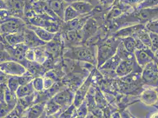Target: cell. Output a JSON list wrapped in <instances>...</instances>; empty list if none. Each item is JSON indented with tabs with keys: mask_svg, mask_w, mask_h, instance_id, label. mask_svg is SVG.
Wrapping results in <instances>:
<instances>
[{
	"mask_svg": "<svg viewBox=\"0 0 158 118\" xmlns=\"http://www.w3.org/2000/svg\"><path fill=\"white\" fill-rule=\"evenodd\" d=\"M26 22L19 18L11 17L0 25V34L3 36L22 32L26 27Z\"/></svg>",
	"mask_w": 158,
	"mask_h": 118,
	"instance_id": "obj_1",
	"label": "cell"
},
{
	"mask_svg": "<svg viewBox=\"0 0 158 118\" xmlns=\"http://www.w3.org/2000/svg\"><path fill=\"white\" fill-rule=\"evenodd\" d=\"M44 46L50 56L56 59L63 58L65 46L60 32L56 33L53 39L47 43Z\"/></svg>",
	"mask_w": 158,
	"mask_h": 118,
	"instance_id": "obj_2",
	"label": "cell"
},
{
	"mask_svg": "<svg viewBox=\"0 0 158 118\" xmlns=\"http://www.w3.org/2000/svg\"><path fill=\"white\" fill-rule=\"evenodd\" d=\"M74 98L73 91L68 88H65L57 92L52 98L61 107L60 111L63 112L71 105Z\"/></svg>",
	"mask_w": 158,
	"mask_h": 118,
	"instance_id": "obj_3",
	"label": "cell"
},
{
	"mask_svg": "<svg viewBox=\"0 0 158 118\" xmlns=\"http://www.w3.org/2000/svg\"><path fill=\"white\" fill-rule=\"evenodd\" d=\"M0 70L10 76H20L24 74L27 69L16 61H8L0 64Z\"/></svg>",
	"mask_w": 158,
	"mask_h": 118,
	"instance_id": "obj_4",
	"label": "cell"
},
{
	"mask_svg": "<svg viewBox=\"0 0 158 118\" xmlns=\"http://www.w3.org/2000/svg\"><path fill=\"white\" fill-rule=\"evenodd\" d=\"M30 0H10L7 1L8 11L11 17L24 20V9Z\"/></svg>",
	"mask_w": 158,
	"mask_h": 118,
	"instance_id": "obj_5",
	"label": "cell"
},
{
	"mask_svg": "<svg viewBox=\"0 0 158 118\" xmlns=\"http://www.w3.org/2000/svg\"><path fill=\"white\" fill-rule=\"evenodd\" d=\"M5 48L12 56L14 61L20 64L26 60V54L28 50V47L24 43H20L15 46H11L8 44L4 45Z\"/></svg>",
	"mask_w": 158,
	"mask_h": 118,
	"instance_id": "obj_6",
	"label": "cell"
},
{
	"mask_svg": "<svg viewBox=\"0 0 158 118\" xmlns=\"http://www.w3.org/2000/svg\"><path fill=\"white\" fill-rule=\"evenodd\" d=\"M24 43L28 48H36L45 46L47 43L40 39L32 30L26 27L24 30Z\"/></svg>",
	"mask_w": 158,
	"mask_h": 118,
	"instance_id": "obj_7",
	"label": "cell"
},
{
	"mask_svg": "<svg viewBox=\"0 0 158 118\" xmlns=\"http://www.w3.org/2000/svg\"><path fill=\"white\" fill-rule=\"evenodd\" d=\"M50 9L60 19L63 21L64 13L66 8L70 4L64 0H47L46 2Z\"/></svg>",
	"mask_w": 158,
	"mask_h": 118,
	"instance_id": "obj_8",
	"label": "cell"
},
{
	"mask_svg": "<svg viewBox=\"0 0 158 118\" xmlns=\"http://www.w3.org/2000/svg\"><path fill=\"white\" fill-rule=\"evenodd\" d=\"M27 70L30 73L33 77H43L47 72L46 69L43 65L39 64L35 61H27L26 65L24 66Z\"/></svg>",
	"mask_w": 158,
	"mask_h": 118,
	"instance_id": "obj_9",
	"label": "cell"
},
{
	"mask_svg": "<svg viewBox=\"0 0 158 118\" xmlns=\"http://www.w3.org/2000/svg\"><path fill=\"white\" fill-rule=\"evenodd\" d=\"M46 102H41L35 103L28 107L24 115L26 118H40L44 112L45 105Z\"/></svg>",
	"mask_w": 158,
	"mask_h": 118,
	"instance_id": "obj_10",
	"label": "cell"
},
{
	"mask_svg": "<svg viewBox=\"0 0 158 118\" xmlns=\"http://www.w3.org/2000/svg\"><path fill=\"white\" fill-rule=\"evenodd\" d=\"M27 27L32 30L40 39L46 43H48L53 39L55 34H56V33H51L42 27L35 26L29 24H27Z\"/></svg>",
	"mask_w": 158,
	"mask_h": 118,
	"instance_id": "obj_11",
	"label": "cell"
},
{
	"mask_svg": "<svg viewBox=\"0 0 158 118\" xmlns=\"http://www.w3.org/2000/svg\"><path fill=\"white\" fill-rule=\"evenodd\" d=\"M81 15H86L93 8V6L89 1H79L70 4Z\"/></svg>",
	"mask_w": 158,
	"mask_h": 118,
	"instance_id": "obj_12",
	"label": "cell"
},
{
	"mask_svg": "<svg viewBox=\"0 0 158 118\" xmlns=\"http://www.w3.org/2000/svg\"><path fill=\"white\" fill-rule=\"evenodd\" d=\"M4 39L8 45L15 46L24 43V31L22 32L4 36Z\"/></svg>",
	"mask_w": 158,
	"mask_h": 118,
	"instance_id": "obj_13",
	"label": "cell"
},
{
	"mask_svg": "<svg viewBox=\"0 0 158 118\" xmlns=\"http://www.w3.org/2000/svg\"><path fill=\"white\" fill-rule=\"evenodd\" d=\"M34 50L35 53V61L41 65H43L50 56L47 52L45 46L34 48Z\"/></svg>",
	"mask_w": 158,
	"mask_h": 118,
	"instance_id": "obj_14",
	"label": "cell"
},
{
	"mask_svg": "<svg viewBox=\"0 0 158 118\" xmlns=\"http://www.w3.org/2000/svg\"><path fill=\"white\" fill-rule=\"evenodd\" d=\"M35 92V91L33 87L32 82H31L25 85L20 86L16 92V95L18 98H22L31 95Z\"/></svg>",
	"mask_w": 158,
	"mask_h": 118,
	"instance_id": "obj_15",
	"label": "cell"
},
{
	"mask_svg": "<svg viewBox=\"0 0 158 118\" xmlns=\"http://www.w3.org/2000/svg\"><path fill=\"white\" fill-rule=\"evenodd\" d=\"M61 110V107L58 105L53 98L50 99L46 103L44 111L47 116L53 115L58 113Z\"/></svg>",
	"mask_w": 158,
	"mask_h": 118,
	"instance_id": "obj_16",
	"label": "cell"
},
{
	"mask_svg": "<svg viewBox=\"0 0 158 118\" xmlns=\"http://www.w3.org/2000/svg\"><path fill=\"white\" fill-rule=\"evenodd\" d=\"M18 100L19 98L16 93L11 92L7 86V87L6 89V93H5L4 101L12 108L14 109V107L16 106V105L18 103Z\"/></svg>",
	"mask_w": 158,
	"mask_h": 118,
	"instance_id": "obj_17",
	"label": "cell"
},
{
	"mask_svg": "<svg viewBox=\"0 0 158 118\" xmlns=\"http://www.w3.org/2000/svg\"><path fill=\"white\" fill-rule=\"evenodd\" d=\"M80 15H80L70 5H69L65 10L63 17V21L64 23H67L72 21L79 17Z\"/></svg>",
	"mask_w": 158,
	"mask_h": 118,
	"instance_id": "obj_18",
	"label": "cell"
},
{
	"mask_svg": "<svg viewBox=\"0 0 158 118\" xmlns=\"http://www.w3.org/2000/svg\"><path fill=\"white\" fill-rule=\"evenodd\" d=\"M7 86L11 92L16 93L20 86L18 76H10L7 82Z\"/></svg>",
	"mask_w": 158,
	"mask_h": 118,
	"instance_id": "obj_19",
	"label": "cell"
},
{
	"mask_svg": "<svg viewBox=\"0 0 158 118\" xmlns=\"http://www.w3.org/2000/svg\"><path fill=\"white\" fill-rule=\"evenodd\" d=\"M14 60L13 58L10 55V54L6 50L5 48L4 44L1 43L0 44V64L8 61Z\"/></svg>",
	"mask_w": 158,
	"mask_h": 118,
	"instance_id": "obj_20",
	"label": "cell"
},
{
	"mask_svg": "<svg viewBox=\"0 0 158 118\" xmlns=\"http://www.w3.org/2000/svg\"><path fill=\"white\" fill-rule=\"evenodd\" d=\"M156 95L155 93L146 92L142 96V100L146 105H152L156 101Z\"/></svg>",
	"mask_w": 158,
	"mask_h": 118,
	"instance_id": "obj_21",
	"label": "cell"
},
{
	"mask_svg": "<svg viewBox=\"0 0 158 118\" xmlns=\"http://www.w3.org/2000/svg\"><path fill=\"white\" fill-rule=\"evenodd\" d=\"M33 87L36 92H40L44 90L43 77H37L32 81Z\"/></svg>",
	"mask_w": 158,
	"mask_h": 118,
	"instance_id": "obj_22",
	"label": "cell"
},
{
	"mask_svg": "<svg viewBox=\"0 0 158 118\" xmlns=\"http://www.w3.org/2000/svg\"><path fill=\"white\" fill-rule=\"evenodd\" d=\"M10 106L4 102H0V118H4L13 110Z\"/></svg>",
	"mask_w": 158,
	"mask_h": 118,
	"instance_id": "obj_23",
	"label": "cell"
},
{
	"mask_svg": "<svg viewBox=\"0 0 158 118\" xmlns=\"http://www.w3.org/2000/svg\"><path fill=\"white\" fill-rule=\"evenodd\" d=\"M18 78H19V81L20 86L25 85L32 82L33 79L34 78L27 70L24 74H23V76H18Z\"/></svg>",
	"mask_w": 158,
	"mask_h": 118,
	"instance_id": "obj_24",
	"label": "cell"
},
{
	"mask_svg": "<svg viewBox=\"0 0 158 118\" xmlns=\"http://www.w3.org/2000/svg\"><path fill=\"white\" fill-rule=\"evenodd\" d=\"M43 81H44V90H47L50 89L53 86L56 82L53 80V79L44 76H43Z\"/></svg>",
	"mask_w": 158,
	"mask_h": 118,
	"instance_id": "obj_25",
	"label": "cell"
},
{
	"mask_svg": "<svg viewBox=\"0 0 158 118\" xmlns=\"http://www.w3.org/2000/svg\"><path fill=\"white\" fill-rule=\"evenodd\" d=\"M26 59L30 61H35V53L34 48H28L26 54Z\"/></svg>",
	"mask_w": 158,
	"mask_h": 118,
	"instance_id": "obj_26",
	"label": "cell"
},
{
	"mask_svg": "<svg viewBox=\"0 0 158 118\" xmlns=\"http://www.w3.org/2000/svg\"><path fill=\"white\" fill-rule=\"evenodd\" d=\"M6 87H7V84L6 83L0 84V102H4Z\"/></svg>",
	"mask_w": 158,
	"mask_h": 118,
	"instance_id": "obj_27",
	"label": "cell"
},
{
	"mask_svg": "<svg viewBox=\"0 0 158 118\" xmlns=\"http://www.w3.org/2000/svg\"><path fill=\"white\" fill-rule=\"evenodd\" d=\"M10 77V76L7 75V74H6L5 73L3 72L2 70H0V84H7Z\"/></svg>",
	"mask_w": 158,
	"mask_h": 118,
	"instance_id": "obj_28",
	"label": "cell"
},
{
	"mask_svg": "<svg viewBox=\"0 0 158 118\" xmlns=\"http://www.w3.org/2000/svg\"><path fill=\"white\" fill-rule=\"evenodd\" d=\"M7 1L5 0H0V11L8 10Z\"/></svg>",
	"mask_w": 158,
	"mask_h": 118,
	"instance_id": "obj_29",
	"label": "cell"
},
{
	"mask_svg": "<svg viewBox=\"0 0 158 118\" xmlns=\"http://www.w3.org/2000/svg\"><path fill=\"white\" fill-rule=\"evenodd\" d=\"M150 118H158V113H153Z\"/></svg>",
	"mask_w": 158,
	"mask_h": 118,
	"instance_id": "obj_30",
	"label": "cell"
},
{
	"mask_svg": "<svg viewBox=\"0 0 158 118\" xmlns=\"http://www.w3.org/2000/svg\"><path fill=\"white\" fill-rule=\"evenodd\" d=\"M33 1H42V2H47V0H33Z\"/></svg>",
	"mask_w": 158,
	"mask_h": 118,
	"instance_id": "obj_31",
	"label": "cell"
},
{
	"mask_svg": "<svg viewBox=\"0 0 158 118\" xmlns=\"http://www.w3.org/2000/svg\"><path fill=\"white\" fill-rule=\"evenodd\" d=\"M2 23H3V21H2L1 20H0V25H1V24Z\"/></svg>",
	"mask_w": 158,
	"mask_h": 118,
	"instance_id": "obj_32",
	"label": "cell"
},
{
	"mask_svg": "<svg viewBox=\"0 0 158 118\" xmlns=\"http://www.w3.org/2000/svg\"><path fill=\"white\" fill-rule=\"evenodd\" d=\"M5 1H10V0H5Z\"/></svg>",
	"mask_w": 158,
	"mask_h": 118,
	"instance_id": "obj_33",
	"label": "cell"
},
{
	"mask_svg": "<svg viewBox=\"0 0 158 118\" xmlns=\"http://www.w3.org/2000/svg\"><path fill=\"white\" fill-rule=\"evenodd\" d=\"M0 44H1V43H0Z\"/></svg>",
	"mask_w": 158,
	"mask_h": 118,
	"instance_id": "obj_34",
	"label": "cell"
}]
</instances>
